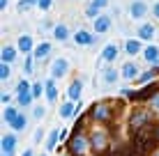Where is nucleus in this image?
<instances>
[{
	"mask_svg": "<svg viewBox=\"0 0 159 156\" xmlns=\"http://www.w3.org/2000/svg\"><path fill=\"white\" fill-rule=\"evenodd\" d=\"M35 5H39V0H21V5H19V9H21V12H25V9H30V7H35Z\"/></svg>",
	"mask_w": 159,
	"mask_h": 156,
	"instance_id": "nucleus-27",
	"label": "nucleus"
},
{
	"mask_svg": "<svg viewBox=\"0 0 159 156\" xmlns=\"http://www.w3.org/2000/svg\"><path fill=\"white\" fill-rule=\"evenodd\" d=\"M76 112V108L72 106V101H67V103H62L60 106V117H65V120H69V117H72Z\"/></svg>",
	"mask_w": 159,
	"mask_h": 156,
	"instance_id": "nucleus-21",
	"label": "nucleus"
},
{
	"mask_svg": "<svg viewBox=\"0 0 159 156\" xmlns=\"http://www.w3.org/2000/svg\"><path fill=\"white\" fill-rule=\"evenodd\" d=\"M67 71H69V62L65 60V57L53 60V64H51V78H62Z\"/></svg>",
	"mask_w": 159,
	"mask_h": 156,
	"instance_id": "nucleus-2",
	"label": "nucleus"
},
{
	"mask_svg": "<svg viewBox=\"0 0 159 156\" xmlns=\"http://www.w3.org/2000/svg\"><path fill=\"white\" fill-rule=\"evenodd\" d=\"M69 152H72L74 156H83L85 154V149H88V140H85V136H81L79 131L72 136V140H69Z\"/></svg>",
	"mask_w": 159,
	"mask_h": 156,
	"instance_id": "nucleus-1",
	"label": "nucleus"
},
{
	"mask_svg": "<svg viewBox=\"0 0 159 156\" xmlns=\"http://www.w3.org/2000/svg\"><path fill=\"white\" fill-rule=\"evenodd\" d=\"M53 80H56V78H51V80L44 83V94H46L48 101H56L58 99V90H56V83H53Z\"/></svg>",
	"mask_w": 159,
	"mask_h": 156,
	"instance_id": "nucleus-10",
	"label": "nucleus"
},
{
	"mask_svg": "<svg viewBox=\"0 0 159 156\" xmlns=\"http://www.w3.org/2000/svg\"><path fill=\"white\" fill-rule=\"evenodd\" d=\"M42 83H32V90H30V92H32V96H35V99H37V96H42Z\"/></svg>",
	"mask_w": 159,
	"mask_h": 156,
	"instance_id": "nucleus-30",
	"label": "nucleus"
},
{
	"mask_svg": "<svg viewBox=\"0 0 159 156\" xmlns=\"http://www.w3.org/2000/svg\"><path fill=\"white\" fill-rule=\"evenodd\" d=\"M143 57H145L148 62L157 64V62H159V48H157V46H148L145 51H143Z\"/></svg>",
	"mask_w": 159,
	"mask_h": 156,
	"instance_id": "nucleus-15",
	"label": "nucleus"
},
{
	"mask_svg": "<svg viewBox=\"0 0 159 156\" xmlns=\"http://www.w3.org/2000/svg\"><path fill=\"white\" fill-rule=\"evenodd\" d=\"M48 53H51V44H46V41H44V44H39V46L35 48V57H37V60H44V57H46Z\"/></svg>",
	"mask_w": 159,
	"mask_h": 156,
	"instance_id": "nucleus-19",
	"label": "nucleus"
},
{
	"mask_svg": "<svg viewBox=\"0 0 159 156\" xmlns=\"http://www.w3.org/2000/svg\"><path fill=\"white\" fill-rule=\"evenodd\" d=\"M95 32H108V28H111V16H106V14H99L95 19Z\"/></svg>",
	"mask_w": 159,
	"mask_h": 156,
	"instance_id": "nucleus-6",
	"label": "nucleus"
},
{
	"mask_svg": "<svg viewBox=\"0 0 159 156\" xmlns=\"http://www.w3.org/2000/svg\"><path fill=\"white\" fill-rule=\"evenodd\" d=\"M148 117H150V115H148L145 110H139L134 117H131V129H134V131H136V129H141V126L148 122Z\"/></svg>",
	"mask_w": 159,
	"mask_h": 156,
	"instance_id": "nucleus-11",
	"label": "nucleus"
},
{
	"mask_svg": "<svg viewBox=\"0 0 159 156\" xmlns=\"http://www.w3.org/2000/svg\"><path fill=\"white\" fill-rule=\"evenodd\" d=\"M16 48H19V51H23V53L32 51V37H30V35H21V37H19V44H16Z\"/></svg>",
	"mask_w": 159,
	"mask_h": 156,
	"instance_id": "nucleus-14",
	"label": "nucleus"
},
{
	"mask_svg": "<svg viewBox=\"0 0 159 156\" xmlns=\"http://www.w3.org/2000/svg\"><path fill=\"white\" fill-rule=\"evenodd\" d=\"M116 57H118V46L116 44L104 46V51H102V60L104 62H116Z\"/></svg>",
	"mask_w": 159,
	"mask_h": 156,
	"instance_id": "nucleus-8",
	"label": "nucleus"
},
{
	"mask_svg": "<svg viewBox=\"0 0 159 156\" xmlns=\"http://www.w3.org/2000/svg\"><path fill=\"white\" fill-rule=\"evenodd\" d=\"M118 80V71H113V69H106V71H104V83H116Z\"/></svg>",
	"mask_w": 159,
	"mask_h": 156,
	"instance_id": "nucleus-25",
	"label": "nucleus"
},
{
	"mask_svg": "<svg viewBox=\"0 0 159 156\" xmlns=\"http://www.w3.org/2000/svg\"><path fill=\"white\" fill-rule=\"evenodd\" d=\"M88 16H92V19H97V16H99V7H95V5H90V7H88Z\"/></svg>",
	"mask_w": 159,
	"mask_h": 156,
	"instance_id": "nucleus-31",
	"label": "nucleus"
},
{
	"mask_svg": "<svg viewBox=\"0 0 159 156\" xmlns=\"http://www.w3.org/2000/svg\"><path fill=\"white\" fill-rule=\"evenodd\" d=\"M60 140V131L56 129V131H51V136H48V140H46V152H53L56 149V145Z\"/></svg>",
	"mask_w": 159,
	"mask_h": 156,
	"instance_id": "nucleus-20",
	"label": "nucleus"
},
{
	"mask_svg": "<svg viewBox=\"0 0 159 156\" xmlns=\"http://www.w3.org/2000/svg\"><path fill=\"white\" fill-rule=\"evenodd\" d=\"M25 124H28V117H25V115H21V112H19V115H16V120H14L9 126H12L14 131H23V129H25Z\"/></svg>",
	"mask_w": 159,
	"mask_h": 156,
	"instance_id": "nucleus-17",
	"label": "nucleus"
},
{
	"mask_svg": "<svg viewBox=\"0 0 159 156\" xmlns=\"http://www.w3.org/2000/svg\"><path fill=\"white\" fill-rule=\"evenodd\" d=\"M129 12H131V19H143V16L148 14V5L143 2V0H134Z\"/></svg>",
	"mask_w": 159,
	"mask_h": 156,
	"instance_id": "nucleus-4",
	"label": "nucleus"
},
{
	"mask_svg": "<svg viewBox=\"0 0 159 156\" xmlns=\"http://www.w3.org/2000/svg\"><path fill=\"white\" fill-rule=\"evenodd\" d=\"M92 117H95V120H99V122H106L108 117L113 115V110L108 108V103H95L92 106V112H90Z\"/></svg>",
	"mask_w": 159,
	"mask_h": 156,
	"instance_id": "nucleus-3",
	"label": "nucleus"
},
{
	"mask_svg": "<svg viewBox=\"0 0 159 156\" xmlns=\"http://www.w3.org/2000/svg\"><path fill=\"white\" fill-rule=\"evenodd\" d=\"M2 156H14V152H2Z\"/></svg>",
	"mask_w": 159,
	"mask_h": 156,
	"instance_id": "nucleus-39",
	"label": "nucleus"
},
{
	"mask_svg": "<svg viewBox=\"0 0 159 156\" xmlns=\"http://www.w3.org/2000/svg\"><path fill=\"white\" fill-rule=\"evenodd\" d=\"M152 76H157V74H155V71H152V69H150V71H145V74H143V76H141L139 80H141V83H148V80H150Z\"/></svg>",
	"mask_w": 159,
	"mask_h": 156,
	"instance_id": "nucleus-32",
	"label": "nucleus"
},
{
	"mask_svg": "<svg viewBox=\"0 0 159 156\" xmlns=\"http://www.w3.org/2000/svg\"><path fill=\"white\" fill-rule=\"evenodd\" d=\"M152 156H159V152H155V154H152Z\"/></svg>",
	"mask_w": 159,
	"mask_h": 156,
	"instance_id": "nucleus-41",
	"label": "nucleus"
},
{
	"mask_svg": "<svg viewBox=\"0 0 159 156\" xmlns=\"http://www.w3.org/2000/svg\"><path fill=\"white\" fill-rule=\"evenodd\" d=\"M16 147V136L14 133H5L2 136V152H14Z\"/></svg>",
	"mask_w": 159,
	"mask_h": 156,
	"instance_id": "nucleus-13",
	"label": "nucleus"
},
{
	"mask_svg": "<svg viewBox=\"0 0 159 156\" xmlns=\"http://www.w3.org/2000/svg\"><path fill=\"white\" fill-rule=\"evenodd\" d=\"M152 14H155L157 19H159V2H155V7H152Z\"/></svg>",
	"mask_w": 159,
	"mask_h": 156,
	"instance_id": "nucleus-37",
	"label": "nucleus"
},
{
	"mask_svg": "<svg viewBox=\"0 0 159 156\" xmlns=\"http://www.w3.org/2000/svg\"><path fill=\"white\" fill-rule=\"evenodd\" d=\"M92 5H95V7H106V5H108V0H92Z\"/></svg>",
	"mask_w": 159,
	"mask_h": 156,
	"instance_id": "nucleus-34",
	"label": "nucleus"
},
{
	"mask_svg": "<svg viewBox=\"0 0 159 156\" xmlns=\"http://www.w3.org/2000/svg\"><path fill=\"white\" fill-rule=\"evenodd\" d=\"M7 2L9 0H0V9H2V12H5V7H7Z\"/></svg>",
	"mask_w": 159,
	"mask_h": 156,
	"instance_id": "nucleus-38",
	"label": "nucleus"
},
{
	"mask_svg": "<svg viewBox=\"0 0 159 156\" xmlns=\"http://www.w3.org/2000/svg\"><path fill=\"white\" fill-rule=\"evenodd\" d=\"M42 156H46V154H42Z\"/></svg>",
	"mask_w": 159,
	"mask_h": 156,
	"instance_id": "nucleus-43",
	"label": "nucleus"
},
{
	"mask_svg": "<svg viewBox=\"0 0 159 156\" xmlns=\"http://www.w3.org/2000/svg\"><path fill=\"white\" fill-rule=\"evenodd\" d=\"M92 147H95V149H106V136H104L102 131L92 133Z\"/></svg>",
	"mask_w": 159,
	"mask_h": 156,
	"instance_id": "nucleus-16",
	"label": "nucleus"
},
{
	"mask_svg": "<svg viewBox=\"0 0 159 156\" xmlns=\"http://www.w3.org/2000/svg\"><path fill=\"white\" fill-rule=\"evenodd\" d=\"M9 76H12V71H9V64H7V62H2V64H0V78L7 80Z\"/></svg>",
	"mask_w": 159,
	"mask_h": 156,
	"instance_id": "nucleus-28",
	"label": "nucleus"
},
{
	"mask_svg": "<svg viewBox=\"0 0 159 156\" xmlns=\"http://www.w3.org/2000/svg\"><path fill=\"white\" fill-rule=\"evenodd\" d=\"M157 138H159V129H157Z\"/></svg>",
	"mask_w": 159,
	"mask_h": 156,
	"instance_id": "nucleus-42",
	"label": "nucleus"
},
{
	"mask_svg": "<svg viewBox=\"0 0 159 156\" xmlns=\"http://www.w3.org/2000/svg\"><path fill=\"white\" fill-rule=\"evenodd\" d=\"M74 41L79 46H90V44H95V37H92V32H88V30H79L74 35Z\"/></svg>",
	"mask_w": 159,
	"mask_h": 156,
	"instance_id": "nucleus-5",
	"label": "nucleus"
},
{
	"mask_svg": "<svg viewBox=\"0 0 159 156\" xmlns=\"http://www.w3.org/2000/svg\"><path fill=\"white\" fill-rule=\"evenodd\" d=\"M53 37H56L58 41H65V39L69 37V30H67V25H62V23H60V25H56V30H53Z\"/></svg>",
	"mask_w": 159,
	"mask_h": 156,
	"instance_id": "nucleus-18",
	"label": "nucleus"
},
{
	"mask_svg": "<svg viewBox=\"0 0 159 156\" xmlns=\"http://www.w3.org/2000/svg\"><path fill=\"white\" fill-rule=\"evenodd\" d=\"M35 99V96H32V92H23V94H19V103L21 106H30V101Z\"/></svg>",
	"mask_w": 159,
	"mask_h": 156,
	"instance_id": "nucleus-26",
	"label": "nucleus"
},
{
	"mask_svg": "<svg viewBox=\"0 0 159 156\" xmlns=\"http://www.w3.org/2000/svg\"><path fill=\"white\" fill-rule=\"evenodd\" d=\"M23 67H25V74H32V60H30V57H25V64H23Z\"/></svg>",
	"mask_w": 159,
	"mask_h": 156,
	"instance_id": "nucleus-33",
	"label": "nucleus"
},
{
	"mask_svg": "<svg viewBox=\"0 0 159 156\" xmlns=\"http://www.w3.org/2000/svg\"><path fill=\"white\" fill-rule=\"evenodd\" d=\"M155 32H157V28H155L152 23H143V25L139 28V37H141L143 41H150L152 37H155Z\"/></svg>",
	"mask_w": 159,
	"mask_h": 156,
	"instance_id": "nucleus-7",
	"label": "nucleus"
},
{
	"mask_svg": "<svg viewBox=\"0 0 159 156\" xmlns=\"http://www.w3.org/2000/svg\"><path fill=\"white\" fill-rule=\"evenodd\" d=\"M81 90H83L81 80H74V83L69 85V90H67V96H69V101H81Z\"/></svg>",
	"mask_w": 159,
	"mask_h": 156,
	"instance_id": "nucleus-9",
	"label": "nucleus"
},
{
	"mask_svg": "<svg viewBox=\"0 0 159 156\" xmlns=\"http://www.w3.org/2000/svg\"><path fill=\"white\" fill-rule=\"evenodd\" d=\"M39 7L42 9H48V7H51V0H39Z\"/></svg>",
	"mask_w": 159,
	"mask_h": 156,
	"instance_id": "nucleus-36",
	"label": "nucleus"
},
{
	"mask_svg": "<svg viewBox=\"0 0 159 156\" xmlns=\"http://www.w3.org/2000/svg\"><path fill=\"white\" fill-rule=\"evenodd\" d=\"M125 51H127L129 55H136V53L141 51V44H139V41H134V39H129L127 44H125Z\"/></svg>",
	"mask_w": 159,
	"mask_h": 156,
	"instance_id": "nucleus-24",
	"label": "nucleus"
},
{
	"mask_svg": "<svg viewBox=\"0 0 159 156\" xmlns=\"http://www.w3.org/2000/svg\"><path fill=\"white\" fill-rule=\"evenodd\" d=\"M120 74H122V76L127 78V80H131V78H136V76H139V67H136L134 62H127V64L122 67V71H120Z\"/></svg>",
	"mask_w": 159,
	"mask_h": 156,
	"instance_id": "nucleus-12",
	"label": "nucleus"
},
{
	"mask_svg": "<svg viewBox=\"0 0 159 156\" xmlns=\"http://www.w3.org/2000/svg\"><path fill=\"white\" fill-rule=\"evenodd\" d=\"M23 156H32V152H30V149H28V152H25V154H23Z\"/></svg>",
	"mask_w": 159,
	"mask_h": 156,
	"instance_id": "nucleus-40",
	"label": "nucleus"
},
{
	"mask_svg": "<svg viewBox=\"0 0 159 156\" xmlns=\"http://www.w3.org/2000/svg\"><path fill=\"white\" fill-rule=\"evenodd\" d=\"M14 57H16V48H14V46H5V48H2V62L9 64Z\"/></svg>",
	"mask_w": 159,
	"mask_h": 156,
	"instance_id": "nucleus-22",
	"label": "nucleus"
},
{
	"mask_svg": "<svg viewBox=\"0 0 159 156\" xmlns=\"http://www.w3.org/2000/svg\"><path fill=\"white\" fill-rule=\"evenodd\" d=\"M32 90V85L28 83V80H19V87H16V92L19 94H23V92H30Z\"/></svg>",
	"mask_w": 159,
	"mask_h": 156,
	"instance_id": "nucleus-29",
	"label": "nucleus"
},
{
	"mask_svg": "<svg viewBox=\"0 0 159 156\" xmlns=\"http://www.w3.org/2000/svg\"><path fill=\"white\" fill-rule=\"evenodd\" d=\"M16 115H19V110H16L14 106H7V108H5V122H7V124H12L16 120Z\"/></svg>",
	"mask_w": 159,
	"mask_h": 156,
	"instance_id": "nucleus-23",
	"label": "nucleus"
},
{
	"mask_svg": "<svg viewBox=\"0 0 159 156\" xmlns=\"http://www.w3.org/2000/svg\"><path fill=\"white\" fill-rule=\"evenodd\" d=\"M32 115H35V120H39V117H44V108H35V112H32Z\"/></svg>",
	"mask_w": 159,
	"mask_h": 156,
	"instance_id": "nucleus-35",
	"label": "nucleus"
}]
</instances>
